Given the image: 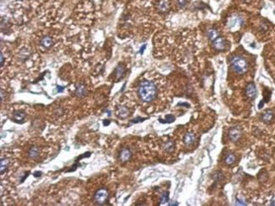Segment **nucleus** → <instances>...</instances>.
<instances>
[{
	"instance_id": "nucleus-1",
	"label": "nucleus",
	"mask_w": 275,
	"mask_h": 206,
	"mask_svg": "<svg viewBox=\"0 0 275 206\" xmlns=\"http://www.w3.org/2000/svg\"><path fill=\"white\" fill-rule=\"evenodd\" d=\"M157 94L158 89L153 82L143 81L138 87V95L143 102H152L157 97Z\"/></svg>"
},
{
	"instance_id": "nucleus-2",
	"label": "nucleus",
	"mask_w": 275,
	"mask_h": 206,
	"mask_svg": "<svg viewBox=\"0 0 275 206\" xmlns=\"http://www.w3.org/2000/svg\"><path fill=\"white\" fill-rule=\"evenodd\" d=\"M233 70L237 74H244L248 70V63L245 59L241 56H235L230 60Z\"/></svg>"
},
{
	"instance_id": "nucleus-3",
	"label": "nucleus",
	"mask_w": 275,
	"mask_h": 206,
	"mask_svg": "<svg viewBox=\"0 0 275 206\" xmlns=\"http://www.w3.org/2000/svg\"><path fill=\"white\" fill-rule=\"evenodd\" d=\"M108 197V192L106 188L98 189L94 194V201L98 205H103L107 201Z\"/></svg>"
},
{
	"instance_id": "nucleus-4",
	"label": "nucleus",
	"mask_w": 275,
	"mask_h": 206,
	"mask_svg": "<svg viewBox=\"0 0 275 206\" xmlns=\"http://www.w3.org/2000/svg\"><path fill=\"white\" fill-rule=\"evenodd\" d=\"M241 137V131L239 127H233L229 132V137L232 142H237Z\"/></svg>"
},
{
	"instance_id": "nucleus-5",
	"label": "nucleus",
	"mask_w": 275,
	"mask_h": 206,
	"mask_svg": "<svg viewBox=\"0 0 275 206\" xmlns=\"http://www.w3.org/2000/svg\"><path fill=\"white\" fill-rule=\"evenodd\" d=\"M245 94L247 95V97L250 99H255L256 95H257V89L254 83H250L248 86L245 88Z\"/></svg>"
},
{
	"instance_id": "nucleus-6",
	"label": "nucleus",
	"mask_w": 275,
	"mask_h": 206,
	"mask_svg": "<svg viewBox=\"0 0 275 206\" xmlns=\"http://www.w3.org/2000/svg\"><path fill=\"white\" fill-rule=\"evenodd\" d=\"M131 157V152L128 149H121L120 153V159L122 162H126L128 161Z\"/></svg>"
},
{
	"instance_id": "nucleus-7",
	"label": "nucleus",
	"mask_w": 275,
	"mask_h": 206,
	"mask_svg": "<svg viewBox=\"0 0 275 206\" xmlns=\"http://www.w3.org/2000/svg\"><path fill=\"white\" fill-rule=\"evenodd\" d=\"M196 140V135L193 132H187L185 134L183 141L185 142V145H191Z\"/></svg>"
},
{
	"instance_id": "nucleus-8",
	"label": "nucleus",
	"mask_w": 275,
	"mask_h": 206,
	"mask_svg": "<svg viewBox=\"0 0 275 206\" xmlns=\"http://www.w3.org/2000/svg\"><path fill=\"white\" fill-rule=\"evenodd\" d=\"M213 46L215 48L218 50H223L225 47V41L223 38L219 37L218 38L215 39L214 41H213Z\"/></svg>"
},
{
	"instance_id": "nucleus-9",
	"label": "nucleus",
	"mask_w": 275,
	"mask_h": 206,
	"mask_svg": "<svg viewBox=\"0 0 275 206\" xmlns=\"http://www.w3.org/2000/svg\"><path fill=\"white\" fill-rule=\"evenodd\" d=\"M241 19L239 16H234L229 19L228 23V26L229 28H234V27H238L241 26Z\"/></svg>"
},
{
	"instance_id": "nucleus-10",
	"label": "nucleus",
	"mask_w": 275,
	"mask_h": 206,
	"mask_svg": "<svg viewBox=\"0 0 275 206\" xmlns=\"http://www.w3.org/2000/svg\"><path fill=\"white\" fill-rule=\"evenodd\" d=\"M273 118V113L270 110H267L262 114V120L265 123H269Z\"/></svg>"
},
{
	"instance_id": "nucleus-11",
	"label": "nucleus",
	"mask_w": 275,
	"mask_h": 206,
	"mask_svg": "<svg viewBox=\"0 0 275 206\" xmlns=\"http://www.w3.org/2000/svg\"><path fill=\"white\" fill-rule=\"evenodd\" d=\"M41 45L43 47H46V48H49L53 45V39L49 37V36H46L44 37L42 41H41Z\"/></svg>"
},
{
	"instance_id": "nucleus-12",
	"label": "nucleus",
	"mask_w": 275,
	"mask_h": 206,
	"mask_svg": "<svg viewBox=\"0 0 275 206\" xmlns=\"http://www.w3.org/2000/svg\"><path fill=\"white\" fill-rule=\"evenodd\" d=\"M38 155L39 149L37 147H31L28 151V156L31 159H36L37 157H38Z\"/></svg>"
},
{
	"instance_id": "nucleus-13",
	"label": "nucleus",
	"mask_w": 275,
	"mask_h": 206,
	"mask_svg": "<svg viewBox=\"0 0 275 206\" xmlns=\"http://www.w3.org/2000/svg\"><path fill=\"white\" fill-rule=\"evenodd\" d=\"M26 117V114L25 112L21 111V110H18V111L14 112V120L15 121H22Z\"/></svg>"
},
{
	"instance_id": "nucleus-14",
	"label": "nucleus",
	"mask_w": 275,
	"mask_h": 206,
	"mask_svg": "<svg viewBox=\"0 0 275 206\" xmlns=\"http://www.w3.org/2000/svg\"><path fill=\"white\" fill-rule=\"evenodd\" d=\"M118 115H119V116L121 117V118H125V117H127L128 115H129V110L125 107V106H121V107L119 109V110H118Z\"/></svg>"
},
{
	"instance_id": "nucleus-15",
	"label": "nucleus",
	"mask_w": 275,
	"mask_h": 206,
	"mask_svg": "<svg viewBox=\"0 0 275 206\" xmlns=\"http://www.w3.org/2000/svg\"><path fill=\"white\" fill-rule=\"evenodd\" d=\"M86 92V87H85V85H83V84H80V85L77 87V88H76V91H75V94L77 95L78 97H82L83 95H85Z\"/></svg>"
},
{
	"instance_id": "nucleus-16",
	"label": "nucleus",
	"mask_w": 275,
	"mask_h": 206,
	"mask_svg": "<svg viewBox=\"0 0 275 206\" xmlns=\"http://www.w3.org/2000/svg\"><path fill=\"white\" fill-rule=\"evenodd\" d=\"M207 35H208L209 39L212 40V41H214L215 39L218 38L219 37V32L216 30H214V29H210V30L208 31V32H207Z\"/></svg>"
},
{
	"instance_id": "nucleus-17",
	"label": "nucleus",
	"mask_w": 275,
	"mask_h": 206,
	"mask_svg": "<svg viewBox=\"0 0 275 206\" xmlns=\"http://www.w3.org/2000/svg\"><path fill=\"white\" fill-rule=\"evenodd\" d=\"M0 165H1V174H4V172L7 170L8 165H9V159H2Z\"/></svg>"
},
{
	"instance_id": "nucleus-18",
	"label": "nucleus",
	"mask_w": 275,
	"mask_h": 206,
	"mask_svg": "<svg viewBox=\"0 0 275 206\" xmlns=\"http://www.w3.org/2000/svg\"><path fill=\"white\" fill-rule=\"evenodd\" d=\"M224 160H225V163L227 165H232L235 161V156L233 154H229V155H226Z\"/></svg>"
},
{
	"instance_id": "nucleus-19",
	"label": "nucleus",
	"mask_w": 275,
	"mask_h": 206,
	"mask_svg": "<svg viewBox=\"0 0 275 206\" xmlns=\"http://www.w3.org/2000/svg\"><path fill=\"white\" fill-rule=\"evenodd\" d=\"M115 72H116V77L117 79H120L122 77V76H123V74L125 72V68H124V66L123 65H119L118 67H117L116 70H115Z\"/></svg>"
},
{
	"instance_id": "nucleus-20",
	"label": "nucleus",
	"mask_w": 275,
	"mask_h": 206,
	"mask_svg": "<svg viewBox=\"0 0 275 206\" xmlns=\"http://www.w3.org/2000/svg\"><path fill=\"white\" fill-rule=\"evenodd\" d=\"M174 142L172 141H168L165 144H164V149L165 151H167L168 153H170V152H172L174 150Z\"/></svg>"
},
{
	"instance_id": "nucleus-21",
	"label": "nucleus",
	"mask_w": 275,
	"mask_h": 206,
	"mask_svg": "<svg viewBox=\"0 0 275 206\" xmlns=\"http://www.w3.org/2000/svg\"><path fill=\"white\" fill-rule=\"evenodd\" d=\"M158 8L159 9L161 10V11H166L167 9H168V3H167V1L166 0H162L160 3H159L158 5Z\"/></svg>"
},
{
	"instance_id": "nucleus-22",
	"label": "nucleus",
	"mask_w": 275,
	"mask_h": 206,
	"mask_svg": "<svg viewBox=\"0 0 275 206\" xmlns=\"http://www.w3.org/2000/svg\"><path fill=\"white\" fill-rule=\"evenodd\" d=\"M174 120H175L174 116H173L172 115H168V116H166L165 120H161V119H160L159 121L162 122V123H171V122H173Z\"/></svg>"
},
{
	"instance_id": "nucleus-23",
	"label": "nucleus",
	"mask_w": 275,
	"mask_h": 206,
	"mask_svg": "<svg viewBox=\"0 0 275 206\" xmlns=\"http://www.w3.org/2000/svg\"><path fill=\"white\" fill-rule=\"evenodd\" d=\"M168 201V192H165L162 194L161 198H160V203L161 204H165Z\"/></svg>"
},
{
	"instance_id": "nucleus-24",
	"label": "nucleus",
	"mask_w": 275,
	"mask_h": 206,
	"mask_svg": "<svg viewBox=\"0 0 275 206\" xmlns=\"http://www.w3.org/2000/svg\"><path fill=\"white\" fill-rule=\"evenodd\" d=\"M236 204H238V205H245L246 204H245V202L244 201V200H241V199L237 198V199H236Z\"/></svg>"
},
{
	"instance_id": "nucleus-25",
	"label": "nucleus",
	"mask_w": 275,
	"mask_h": 206,
	"mask_svg": "<svg viewBox=\"0 0 275 206\" xmlns=\"http://www.w3.org/2000/svg\"><path fill=\"white\" fill-rule=\"evenodd\" d=\"M185 3H186V0H179V4L181 7H184L185 5Z\"/></svg>"
},
{
	"instance_id": "nucleus-26",
	"label": "nucleus",
	"mask_w": 275,
	"mask_h": 206,
	"mask_svg": "<svg viewBox=\"0 0 275 206\" xmlns=\"http://www.w3.org/2000/svg\"><path fill=\"white\" fill-rule=\"evenodd\" d=\"M4 54H3V53H1V67H3L4 66Z\"/></svg>"
},
{
	"instance_id": "nucleus-27",
	"label": "nucleus",
	"mask_w": 275,
	"mask_h": 206,
	"mask_svg": "<svg viewBox=\"0 0 275 206\" xmlns=\"http://www.w3.org/2000/svg\"><path fill=\"white\" fill-rule=\"evenodd\" d=\"M270 204H271V205L275 206V196H274V197H273V198H272V200H271Z\"/></svg>"
},
{
	"instance_id": "nucleus-28",
	"label": "nucleus",
	"mask_w": 275,
	"mask_h": 206,
	"mask_svg": "<svg viewBox=\"0 0 275 206\" xmlns=\"http://www.w3.org/2000/svg\"><path fill=\"white\" fill-rule=\"evenodd\" d=\"M1 101H4V90L1 89Z\"/></svg>"
},
{
	"instance_id": "nucleus-29",
	"label": "nucleus",
	"mask_w": 275,
	"mask_h": 206,
	"mask_svg": "<svg viewBox=\"0 0 275 206\" xmlns=\"http://www.w3.org/2000/svg\"><path fill=\"white\" fill-rule=\"evenodd\" d=\"M138 120H144V119H141V118H136L135 120H132V122H137Z\"/></svg>"
},
{
	"instance_id": "nucleus-30",
	"label": "nucleus",
	"mask_w": 275,
	"mask_h": 206,
	"mask_svg": "<svg viewBox=\"0 0 275 206\" xmlns=\"http://www.w3.org/2000/svg\"><path fill=\"white\" fill-rule=\"evenodd\" d=\"M145 47H146V45H143V46H142V48H141V51H140V53H141V54H142V53H143V51H144V49H145Z\"/></svg>"
},
{
	"instance_id": "nucleus-31",
	"label": "nucleus",
	"mask_w": 275,
	"mask_h": 206,
	"mask_svg": "<svg viewBox=\"0 0 275 206\" xmlns=\"http://www.w3.org/2000/svg\"><path fill=\"white\" fill-rule=\"evenodd\" d=\"M169 205H178V203L177 202H171L169 204Z\"/></svg>"
},
{
	"instance_id": "nucleus-32",
	"label": "nucleus",
	"mask_w": 275,
	"mask_h": 206,
	"mask_svg": "<svg viewBox=\"0 0 275 206\" xmlns=\"http://www.w3.org/2000/svg\"><path fill=\"white\" fill-rule=\"evenodd\" d=\"M63 90H64V88H63L62 87L58 86V92H62Z\"/></svg>"
},
{
	"instance_id": "nucleus-33",
	"label": "nucleus",
	"mask_w": 275,
	"mask_h": 206,
	"mask_svg": "<svg viewBox=\"0 0 275 206\" xmlns=\"http://www.w3.org/2000/svg\"><path fill=\"white\" fill-rule=\"evenodd\" d=\"M262 106H263V101H261V103H260V104L258 105V108H259V109H261V108H262Z\"/></svg>"
}]
</instances>
